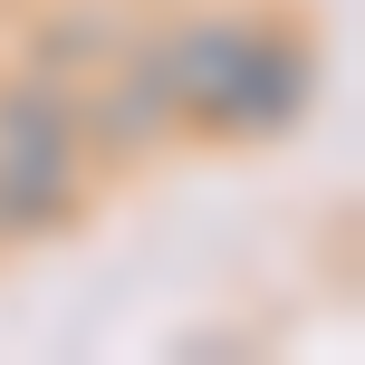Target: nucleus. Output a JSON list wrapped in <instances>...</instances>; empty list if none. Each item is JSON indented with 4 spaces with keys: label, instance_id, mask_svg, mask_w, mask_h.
Instances as JSON below:
<instances>
[{
    "label": "nucleus",
    "instance_id": "nucleus-2",
    "mask_svg": "<svg viewBox=\"0 0 365 365\" xmlns=\"http://www.w3.org/2000/svg\"><path fill=\"white\" fill-rule=\"evenodd\" d=\"M87 192H96V164L77 135V96L38 68L0 77V240L29 250V240L77 231Z\"/></svg>",
    "mask_w": 365,
    "mask_h": 365
},
{
    "label": "nucleus",
    "instance_id": "nucleus-1",
    "mask_svg": "<svg viewBox=\"0 0 365 365\" xmlns=\"http://www.w3.org/2000/svg\"><path fill=\"white\" fill-rule=\"evenodd\" d=\"M135 77L154 87L173 145L259 154L289 145L317 106V19L289 0H182L164 19H135Z\"/></svg>",
    "mask_w": 365,
    "mask_h": 365
},
{
    "label": "nucleus",
    "instance_id": "nucleus-4",
    "mask_svg": "<svg viewBox=\"0 0 365 365\" xmlns=\"http://www.w3.org/2000/svg\"><path fill=\"white\" fill-rule=\"evenodd\" d=\"M164 10H182V0H164Z\"/></svg>",
    "mask_w": 365,
    "mask_h": 365
},
{
    "label": "nucleus",
    "instance_id": "nucleus-3",
    "mask_svg": "<svg viewBox=\"0 0 365 365\" xmlns=\"http://www.w3.org/2000/svg\"><path fill=\"white\" fill-rule=\"evenodd\" d=\"M125 38H135V19H115V10H96V0H77L68 19H38V29H29V58H19V68L58 77V87H87L106 58H125Z\"/></svg>",
    "mask_w": 365,
    "mask_h": 365
}]
</instances>
